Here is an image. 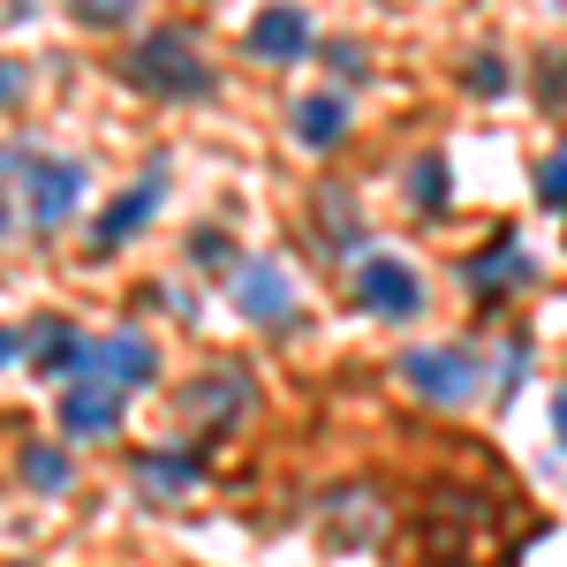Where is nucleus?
I'll use <instances>...</instances> for the list:
<instances>
[{
  "instance_id": "412c9836",
  "label": "nucleus",
  "mask_w": 567,
  "mask_h": 567,
  "mask_svg": "<svg viewBox=\"0 0 567 567\" xmlns=\"http://www.w3.org/2000/svg\"><path fill=\"white\" fill-rule=\"evenodd\" d=\"M470 91H477V99H499V91H507V61H499L492 45L470 53Z\"/></svg>"
},
{
  "instance_id": "6e6552de",
  "label": "nucleus",
  "mask_w": 567,
  "mask_h": 567,
  "mask_svg": "<svg viewBox=\"0 0 567 567\" xmlns=\"http://www.w3.org/2000/svg\"><path fill=\"white\" fill-rule=\"evenodd\" d=\"M76 379H106V386H122V393H144L159 379V349L144 333H99L76 355Z\"/></svg>"
},
{
  "instance_id": "cd10ccee",
  "label": "nucleus",
  "mask_w": 567,
  "mask_h": 567,
  "mask_svg": "<svg viewBox=\"0 0 567 567\" xmlns=\"http://www.w3.org/2000/svg\"><path fill=\"white\" fill-rule=\"evenodd\" d=\"M8 205H16V197L0 189V235H16V213H8Z\"/></svg>"
},
{
  "instance_id": "423d86ee",
  "label": "nucleus",
  "mask_w": 567,
  "mask_h": 567,
  "mask_svg": "<svg viewBox=\"0 0 567 567\" xmlns=\"http://www.w3.org/2000/svg\"><path fill=\"white\" fill-rule=\"evenodd\" d=\"M175 409H182V424L197 439H219L227 424H243V409H250V371H205V379H189V386L175 393Z\"/></svg>"
},
{
  "instance_id": "1a4fd4ad",
  "label": "nucleus",
  "mask_w": 567,
  "mask_h": 567,
  "mask_svg": "<svg viewBox=\"0 0 567 567\" xmlns=\"http://www.w3.org/2000/svg\"><path fill=\"white\" fill-rule=\"evenodd\" d=\"M159 197H167V159H152L106 213L91 219V250H122V243H136V235L152 227V213H159Z\"/></svg>"
},
{
  "instance_id": "bb28decb",
  "label": "nucleus",
  "mask_w": 567,
  "mask_h": 567,
  "mask_svg": "<svg viewBox=\"0 0 567 567\" xmlns=\"http://www.w3.org/2000/svg\"><path fill=\"white\" fill-rule=\"evenodd\" d=\"M553 432H560V446H567V386L553 393Z\"/></svg>"
},
{
  "instance_id": "393cba45",
  "label": "nucleus",
  "mask_w": 567,
  "mask_h": 567,
  "mask_svg": "<svg viewBox=\"0 0 567 567\" xmlns=\"http://www.w3.org/2000/svg\"><path fill=\"white\" fill-rule=\"evenodd\" d=\"M23 99V61H0V114Z\"/></svg>"
},
{
  "instance_id": "f8f14e48",
  "label": "nucleus",
  "mask_w": 567,
  "mask_h": 567,
  "mask_svg": "<svg viewBox=\"0 0 567 567\" xmlns=\"http://www.w3.org/2000/svg\"><path fill=\"white\" fill-rule=\"evenodd\" d=\"M288 130L303 152H333L341 136H349V91H303V99H288Z\"/></svg>"
},
{
  "instance_id": "2eb2a0df",
  "label": "nucleus",
  "mask_w": 567,
  "mask_h": 567,
  "mask_svg": "<svg viewBox=\"0 0 567 567\" xmlns=\"http://www.w3.org/2000/svg\"><path fill=\"white\" fill-rule=\"evenodd\" d=\"M318 235H326V250H333V258H349L355 243H363V213H355V197L349 189H318Z\"/></svg>"
},
{
  "instance_id": "5701e85b",
  "label": "nucleus",
  "mask_w": 567,
  "mask_h": 567,
  "mask_svg": "<svg viewBox=\"0 0 567 567\" xmlns=\"http://www.w3.org/2000/svg\"><path fill=\"white\" fill-rule=\"evenodd\" d=\"M523 363H529V341L515 333V341H507V355H499V393H515V379H523Z\"/></svg>"
},
{
  "instance_id": "aec40b11",
  "label": "nucleus",
  "mask_w": 567,
  "mask_h": 567,
  "mask_svg": "<svg viewBox=\"0 0 567 567\" xmlns=\"http://www.w3.org/2000/svg\"><path fill=\"white\" fill-rule=\"evenodd\" d=\"M318 61H326V69L341 76V91H349L355 76H371V53H363L355 39H326V45H318Z\"/></svg>"
},
{
  "instance_id": "4468645a",
  "label": "nucleus",
  "mask_w": 567,
  "mask_h": 567,
  "mask_svg": "<svg viewBox=\"0 0 567 567\" xmlns=\"http://www.w3.org/2000/svg\"><path fill=\"white\" fill-rule=\"evenodd\" d=\"M130 470L144 492H159V499H182V492H197V454H175V446H136L130 454Z\"/></svg>"
},
{
  "instance_id": "a878e982",
  "label": "nucleus",
  "mask_w": 567,
  "mask_h": 567,
  "mask_svg": "<svg viewBox=\"0 0 567 567\" xmlns=\"http://www.w3.org/2000/svg\"><path fill=\"white\" fill-rule=\"evenodd\" d=\"M16 355H23V333H16V326H0V371H8Z\"/></svg>"
},
{
  "instance_id": "a211bd4d",
  "label": "nucleus",
  "mask_w": 567,
  "mask_h": 567,
  "mask_svg": "<svg viewBox=\"0 0 567 567\" xmlns=\"http://www.w3.org/2000/svg\"><path fill=\"white\" fill-rule=\"evenodd\" d=\"M189 265L227 280V272L243 265V258H235V235H227V227H189Z\"/></svg>"
},
{
  "instance_id": "7ed1b4c3",
  "label": "nucleus",
  "mask_w": 567,
  "mask_h": 567,
  "mask_svg": "<svg viewBox=\"0 0 567 567\" xmlns=\"http://www.w3.org/2000/svg\"><path fill=\"white\" fill-rule=\"evenodd\" d=\"M227 303L243 310L258 333H303V296L288 288V265L272 258H243L227 272Z\"/></svg>"
},
{
  "instance_id": "ddd939ff",
  "label": "nucleus",
  "mask_w": 567,
  "mask_h": 567,
  "mask_svg": "<svg viewBox=\"0 0 567 567\" xmlns=\"http://www.w3.org/2000/svg\"><path fill=\"white\" fill-rule=\"evenodd\" d=\"M23 355H31V371H39V379L69 386V379H76V355H84V333H76L69 318H39V326H31V341H23Z\"/></svg>"
},
{
  "instance_id": "f3484780",
  "label": "nucleus",
  "mask_w": 567,
  "mask_h": 567,
  "mask_svg": "<svg viewBox=\"0 0 567 567\" xmlns=\"http://www.w3.org/2000/svg\"><path fill=\"white\" fill-rule=\"evenodd\" d=\"M409 197H416V213H424V219L446 213V152H424V159L409 167Z\"/></svg>"
},
{
  "instance_id": "4be33fe9",
  "label": "nucleus",
  "mask_w": 567,
  "mask_h": 567,
  "mask_svg": "<svg viewBox=\"0 0 567 567\" xmlns=\"http://www.w3.org/2000/svg\"><path fill=\"white\" fill-rule=\"evenodd\" d=\"M537 197H545L553 213H567V144L553 152V159H537Z\"/></svg>"
},
{
  "instance_id": "39448f33",
  "label": "nucleus",
  "mask_w": 567,
  "mask_h": 567,
  "mask_svg": "<svg viewBox=\"0 0 567 567\" xmlns=\"http://www.w3.org/2000/svg\"><path fill=\"white\" fill-rule=\"evenodd\" d=\"M349 296L371 310V318H393V326H409V318L424 310V280H416V265L393 258V250H363V258H355Z\"/></svg>"
},
{
  "instance_id": "0eeeda50",
  "label": "nucleus",
  "mask_w": 567,
  "mask_h": 567,
  "mask_svg": "<svg viewBox=\"0 0 567 567\" xmlns=\"http://www.w3.org/2000/svg\"><path fill=\"white\" fill-rule=\"evenodd\" d=\"M454 272H462V288H470L477 303H499V296H515V288H529V280H537V258H529L523 235H492V243H484V250H470Z\"/></svg>"
},
{
  "instance_id": "20e7f679",
  "label": "nucleus",
  "mask_w": 567,
  "mask_h": 567,
  "mask_svg": "<svg viewBox=\"0 0 567 567\" xmlns=\"http://www.w3.org/2000/svg\"><path fill=\"white\" fill-rule=\"evenodd\" d=\"M393 371H401V386L416 393V401H432V409H462L484 386V363L470 349H401Z\"/></svg>"
},
{
  "instance_id": "b1692460",
  "label": "nucleus",
  "mask_w": 567,
  "mask_h": 567,
  "mask_svg": "<svg viewBox=\"0 0 567 567\" xmlns=\"http://www.w3.org/2000/svg\"><path fill=\"white\" fill-rule=\"evenodd\" d=\"M537 76H545V106H567V61H545Z\"/></svg>"
},
{
  "instance_id": "f257e3e1",
  "label": "nucleus",
  "mask_w": 567,
  "mask_h": 567,
  "mask_svg": "<svg viewBox=\"0 0 567 567\" xmlns=\"http://www.w3.org/2000/svg\"><path fill=\"white\" fill-rule=\"evenodd\" d=\"M0 189H16V205L31 227H69L84 205V159L69 152H39V144H0Z\"/></svg>"
},
{
  "instance_id": "dca6fc26",
  "label": "nucleus",
  "mask_w": 567,
  "mask_h": 567,
  "mask_svg": "<svg viewBox=\"0 0 567 567\" xmlns=\"http://www.w3.org/2000/svg\"><path fill=\"white\" fill-rule=\"evenodd\" d=\"M16 477L31 484V492H45V499H61V492L76 484V462H69V446H45V439H31V446H23V462H16Z\"/></svg>"
},
{
  "instance_id": "6ab92c4d",
  "label": "nucleus",
  "mask_w": 567,
  "mask_h": 567,
  "mask_svg": "<svg viewBox=\"0 0 567 567\" xmlns=\"http://www.w3.org/2000/svg\"><path fill=\"white\" fill-rule=\"evenodd\" d=\"M61 8H69V16H76L84 31H130L144 0H61Z\"/></svg>"
},
{
  "instance_id": "9b49d317",
  "label": "nucleus",
  "mask_w": 567,
  "mask_h": 567,
  "mask_svg": "<svg viewBox=\"0 0 567 567\" xmlns=\"http://www.w3.org/2000/svg\"><path fill=\"white\" fill-rule=\"evenodd\" d=\"M122 409H130V393L106 386V379H69V386L53 393V416H61V432H69V439L122 432Z\"/></svg>"
},
{
  "instance_id": "9d476101",
  "label": "nucleus",
  "mask_w": 567,
  "mask_h": 567,
  "mask_svg": "<svg viewBox=\"0 0 567 567\" xmlns=\"http://www.w3.org/2000/svg\"><path fill=\"white\" fill-rule=\"evenodd\" d=\"M243 45L258 53L265 69H296V61H310V53H318L310 16L296 8V0H265L258 16H250V31H243Z\"/></svg>"
},
{
  "instance_id": "f03ea898",
  "label": "nucleus",
  "mask_w": 567,
  "mask_h": 567,
  "mask_svg": "<svg viewBox=\"0 0 567 567\" xmlns=\"http://www.w3.org/2000/svg\"><path fill=\"white\" fill-rule=\"evenodd\" d=\"M122 84H136L144 99H213V61L197 53V39L182 31V23H159V31H144V39L122 53Z\"/></svg>"
}]
</instances>
